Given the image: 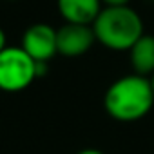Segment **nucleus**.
<instances>
[{"label":"nucleus","mask_w":154,"mask_h":154,"mask_svg":"<svg viewBox=\"0 0 154 154\" xmlns=\"http://www.w3.org/2000/svg\"><path fill=\"white\" fill-rule=\"evenodd\" d=\"M154 105L150 78L141 74H127L114 80L103 96L107 114L118 122H136L149 114Z\"/></svg>","instance_id":"nucleus-1"},{"label":"nucleus","mask_w":154,"mask_h":154,"mask_svg":"<svg viewBox=\"0 0 154 154\" xmlns=\"http://www.w3.org/2000/svg\"><path fill=\"white\" fill-rule=\"evenodd\" d=\"M93 31L96 40L112 51H129L145 35L141 17L129 6H105Z\"/></svg>","instance_id":"nucleus-2"},{"label":"nucleus","mask_w":154,"mask_h":154,"mask_svg":"<svg viewBox=\"0 0 154 154\" xmlns=\"http://www.w3.org/2000/svg\"><path fill=\"white\" fill-rule=\"evenodd\" d=\"M38 78L36 62L22 47H6L0 53V91L18 93Z\"/></svg>","instance_id":"nucleus-3"},{"label":"nucleus","mask_w":154,"mask_h":154,"mask_svg":"<svg viewBox=\"0 0 154 154\" xmlns=\"http://www.w3.org/2000/svg\"><path fill=\"white\" fill-rule=\"evenodd\" d=\"M35 62L47 63L51 58L58 54L56 47V29L49 24H33L26 29L20 45Z\"/></svg>","instance_id":"nucleus-4"},{"label":"nucleus","mask_w":154,"mask_h":154,"mask_svg":"<svg viewBox=\"0 0 154 154\" xmlns=\"http://www.w3.org/2000/svg\"><path fill=\"white\" fill-rule=\"evenodd\" d=\"M96 36L93 31V26H82V24H63L60 29H56V47L58 54L67 58H76L85 54Z\"/></svg>","instance_id":"nucleus-5"},{"label":"nucleus","mask_w":154,"mask_h":154,"mask_svg":"<svg viewBox=\"0 0 154 154\" xmlns=\"http://www.w3.org/2000/svg\"><path fill=\"white\" fill-rule=\"evenodd\" d=\"M56 8L65 24L93 26L103 4L102 0H56Z\"/></svg>","instance_id":"nucleus-6"},{"label":"nucleus","mask_w":154,"mask_h":154,"mask_svg":"<svg viewBox=\"0 0 154 154\" xmlns=\"http://www.w3.org/2000/svg\"><path fill=\"white\" fill-rule=\"evenodd\" d=\"M129 56L136 74H141V76L154 74V36L143 35L129 49Z\"/></svg>","instance_id":"nucleus-7"},{"label":"nucleus","mask_w":154,"mask_h":154,"mask_svg":"<svg viewBox=\"0 0 154 154\" xmlns=\"http://www.w3.org/2000/svg\"><path fill=\"white\" fill-rule=\"evenodd\" d=\"M103 6H129V0H102Z\"/></svg>","instance_id":"nucleus-8"},{"label":"nucleus","mask_w":154,"mask_h":154,"mask_svg":"<svg viewBox=\"0 0 154 154\" xmlns=\"http://www.w3.org/2000/svg\"><path fill=\"white\" fill-rule=\"evenodd\" d=\"M8 47V40H6V33H4V29L0 27V53H2L4 49Z\"/></svg>","instance_id":"nucleus-9"},{"label":"nucleus","mask_w":154,"mask_h":154,"mask_svg":"<svg viewBox=\"0 0 154 154\" xmlns=\"http://www.w3.org/2000/svg\"><path fill=\"white\" fill-rule=\"evenodd\" d=\"M78 154H103L102 150H96V149H84V150H80Z\"/></svg>","instance_id":"nucleus-10"},{"label":"nucleus","mask_w":154,"mask_h":154,"mask_svg":"<svg viewBox=\"0 0 154 154\" xmlns=\"http://www.w3.org/2000/svg\"><path fill=\"white\" fill-rule=\"evenodd\" d=\"M150 85H152V91H154V74L150 76Z\"/></svg>","instance_id":"nucleus-11"},{"label":"nucleus","mask_w":154,"mask_h":154,"mask_svg":"<svg viewBox=\"0 0 154 154\" xmlns=\"http://www.w3.org/2000/svg\"><path fill=\"white\" fill-rule=\"evenodd\" d=\"M9 2H17V0H9Z\"/></svg>","instance_id":"nucleus-12"}]
</instances>
